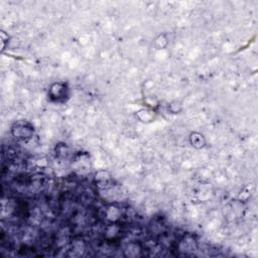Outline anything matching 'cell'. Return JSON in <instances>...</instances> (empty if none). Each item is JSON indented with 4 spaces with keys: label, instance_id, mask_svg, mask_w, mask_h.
Segmentation results:
<instances>
[{
    "label": "cell",
    "instance_id": "obj_3",
    "mask_svg": "<svg viewBox=\"0 0 258 258\" xmlns=\"http://www.w3.org/2000/svg\"><path fill=\"white\" fill-rule=\"evenodd\" d=\"M189 142L195 148H203L206 145V140L203 134L199 132H192L189 135Z\"/></svg>",
    "mask_w": 258,
    "mask_h": 258
},
{
    "label": "cell",
    "instance_id": "obj_1",
    "mask_svg": "<svg viewBox=\"0 0 258 258\" xmlns=\"http://www.w3.org/2000/svg\"><path fill=\"white\" fill-rule=\"evenodd\" d=\"M70 87L64 82H55L48 89V99L53 103H64L70 98Z\"/></svg>",
    "mask_w": 258,
    "mask_h": 258
},
{
    "label": "cell",
    "instance_id": "obj_2",
    "mask_svg": "<svg viewBox=\"0 0 258 258\" xmlns=\"http://www.w3.org/2000/svg\"><path fill=\"white\" fill-rule=\"evenodd\" d=\"M11 134L18 140H28L34 134V127L28 121H17L11 127Z\"/></svg>",
    "mask_w": 258,
    "mask_h": 258
}]
</instances>
